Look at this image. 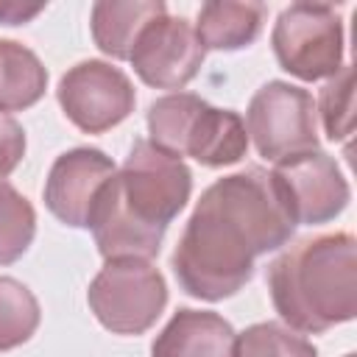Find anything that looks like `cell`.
<instances>
[{"instance_id": "6da1fadb", "label": "cell", "mask_w": 357, "mask_h": 357, "mask_svg": "<svg viewBox=\"0 0 357 357\" xmlns=\"http://www.w3.org/2000/svg\"><path fill=\"white\" fill-rule=\"evenodd\" d=\"M296 220L271 170L245 167L212 181L170 257L178 287L201 301H223L254 276V259L290 243Z\"/></svg>"}, {"instance_id": "7a4b0ae2", "label": "cell", "mask_w": 357, "mask_h": 357, "mask_svg": "<svg viewBox=\"0 0 357 357\" xmlns=\"http://www.w3.org/2000/svg\"><path fill=\"white\" fill-rule=\"evenodd\" d=\"M192 192L190 167L159 151L151 139H137L120 170L100 187L89 229L100 257L153 259L173 218Z\"/></svg>"}, {"instance_id": "3957f363", "label": "cell", "mask_w": 357, "mask_h": 357, "mask_svg": "<svg viewBox=\"0 0 357 357\" xmlns=\"http://www.w3.org/2000/svg\"><path fill=\"white\" fill-rule=\"evenodd\" d=\"M279 318L307 335L357 315V240L349 231L304 237L268 265Z\"/></svg>"}, {"instance_id": "277c9868", "label": "cell", "mask_w": 357, "mask_h": 357, "mask_svg": "<svg viewBox=\"0 0 357 357\" xmlns=\"http://www.w3.org/2000/svg\"><path fill=\"white\" fill-rule=\"evenodd\" d=\"M151 142L176 156L195 159L204 167L237 165L248 151V131L237 112L215 109L192 92H170L148 106Z\"/></svg>"}, {"instance_id": "5b68a950", "label": "cell", "mask_w": 357, "mask_h": 357, "mask_svg": "<svg viewBox=\"0 0 357 357\" xmlns=\"http://www.w3.org/2000/svg\"><path fill=\"white\" fill-rule=\"evenodd\" d=\"M86 301L98 324L109 332L142 335L162 315L167 284L148 259H109L89 282Z\"/></svg>"}, {"instance_id": "8992f818", "label": "cell", "mask_w": 357, "mask_h": 357, "mask_svg": "<svg viewBox=\"0 0 357 357\" xmlns=\"http://www.w3.org/2000/svg\"><path fill=\"white\" fill-rule=\"evenodd\" d=\"M271 45L279 67L298 81L332 78L343 67V20L332 6L293 3L276 17Z\"/></svg>"}, {"instance_id": "52a82bcc", "label": "cell", "mask_w": 357, "mask_h": 357, "mask_svg": "<svg viewBox=\"0 0 357 357\" xmlns=\"http://www.w3.org/2000/svg\"><path fill=\"white\" fill-rule=\"evenodd\" d=\"M243 123L259 156L273 165L318 151L315 100L307 89L296 84L287 81L262 84L254 92Z\"/></svg>"}, {"instance_id": "ba28073f", "label": "cell", "mask_w": 357, "mask_h": 357, "mask_svg": "<svg viewBox=\"0 0 357 357\" xmlns=\"http://www.w3.org/2000/svg\"><path fill=\"white\" fill-rule=\"evenodd\" d=\"M67 120L84 134H103L120 126L137 103L131 78L100 59H86L70 67L56 89Z\"/></svg>"}, {"instance_id": "9c48e42d", "label": "cell", "mask_w": 357, "mask_h": 357, "mask_svg": "<svg viewBox=\"0 0 357 357\" xmlns=\"http://www.w3.org/2000/svg\"><path fill=\"white\" fill-rule=\"evenodd\" d=\"M271 176L276 178L296 226L329 223L349 206V181L343 178L337 162L324 151L284 159L271 170Z\"/></svg>"}, {"instance_id": "30bf717a", "label": "cell", "mask_w": 357, "mask_h": 357, "mask_svg": "<svg viewBox=\"0 0 357 357\" xmlns=\"http://www.w3.org/2000/svg\"><path fill=\"white\" fill-rule=\"evenodd\" d=\"M206 50L184 17L162 14L145 25L128 56L142 84L153 89H184L201 70Z\"/></svg>"}, {"instance_id": "8fae6325", "label": "cell", "mask_w": 357, "mask_h": 357, "mask_svg": "<svg viewBox=\"0 0 357 357\" xmlns=\"http://www.w3.org/2000/svg\"><path fill=\"white\" fill-rule=\"evenodd\" d=\"M114 176V162L98 148L64 151L45 178V206L73 229H89V215L100 187Z\"/></svg>"}, {"instance_id": "7c38bea8", "label": "cell", "mask_w": 357, "mask_h": 357, "mask_svg": "<svg viewBox=\"0 0 357 357\" xmlns=\"http://www.w3.org/2000/svg\"><path fill=\"white\" fill-rule=\"evenodd\" d=\"M151 357H237V332L218 312L184 307L156 335Z\"/></svg>"}, {"instance_id": "4fadbf2b", "label": "cell", "mask_w": 357, "mask_h": 357, "mask_svg": "<svg viewBox=\"0 0 357 357\" xmlns=\"http://www.w3.org/2000/svg\"><path fill=\"white\" fill-rule=\"evenodd\" d=\"M162 14H167L162 0H100L92 6V39L100 53L128 61L137 36Z\"/></svg>"}, {"instance_id": "5bb4252c", "label": "cell", "mask_w": 357, "mask_h": 357, "mask_svg": "<svg viewBox=\"0 0 357 357\" xmlns=\"http://www.w3.org/2000/svg\"><path fill=\"white\" fill-rule=\"evenodd\" d=\"M265 22L262 3L212 0L198 8L195 36L204 50H243L257 42Z\"/></svg>"}, {"instance_id": "9a60e30c", "label": "cell", "mask_w": 357, "mask_h": 357, "mask_svg": "<svg viewBox=\"0 0 357 357\" xmlns=\"http://www.w3.org/2000/svg\"><path fill=\"white\" fill-rule=\"evenodd\" d=\"M45 89L47 70L39 56L14 39H0V114L31 109Z\"/></svg>"}, {"instance_id": "2e32d148", "label": "cell", "mask_w": 357, "mask_h": 357, "mask_svg": "<svg viewBox=\"0 0 357 357\" xmlns=\"http://www.w3.org/2000/svg\"><path fill=\"white\" fill-rule=\"evenodd\" d=\"M42 310L36 296L17 279L0 276V351L28 343L39 326Z\"/></svg>"}, {"instance_id": "e0dca14e", "label": "cell", "mask_w": 357, "mask_h": 357, "mask_svg": "<svg viewBox=\"0 0 357 357\" xmlns=\"http://www.w3.org/2000/svg\"><path fill=\"white\" fill-rule=\"evenodd\" d=\"M33 234L36 212L31 201L8 181H0V265L17 262L31 248Z\"/></svg>"}, {"instance_id": "ac0fdd59", "label": "cell", "mask_w": 357, "mask_h": 357, "mask_svg": "<svg viewBox=\"0 0 357 357\" xmlns=\"http://www.w3.org/2000/svg\"><path fill=\"white\" fill-rule=\"evenodd\" d=\"M237 357H318V351L290 326L262 321L237 335Z\"/></svg>"}, {"instance_id": "d6986e66", "label": "cell", "mask_w": 357, "mask_h": 357, "mask_svg": "<svg viewBox=\"0 0 357 357\" xmlns=\"http://www.w3.org/2000/svg\"><path fill=\"white\" fill-rule=\"evenodd\" d=\"M315 112L321 114L324 131L332 142H343L351 134V120H354V70L351 64H343L329 84L321 89Z\"/></svg>"}, {"instance_id": "ffe728a7", "label": "cell", "mask_w": 357, "mask_h": 357, "mask_svg": "<svg viewBox=\"0 0 357 357\" xmlns=\"http://www.w3.org/2000/svg\"><path fill=\"white\" fill-rule=\"evenodd\" d=\"M25 156V131L11 114H0V181L22 162Z\"/></svg>"}, {"instance_id": "44dd1931", "label": "cell", "mask_w": 357, "mask_h": 357, "mask_svg": "<svg viewBox=\"0 0 357 357\" xmlns=\"http://www.w3.org/2000/svg\"><path fill=\"white\" fill-rule=\"evenodd\" d=\"M45 11L42 3H20V0H0V25H25Z\"/></svg>"}, {"instance_id": "7402d4cb", "label": "cell", "mask_w": 357, "mask_h": 357, "mask_svg": "<svg viewBox=\"0 0 357 357\" xmlns=\"http://www.w3.org/2000/svg\"><path fill=\"white\" fill-rule=\"evenodd\" d=\"M346 357H354V354H346Z\"/></svg>"}]
</instances>
